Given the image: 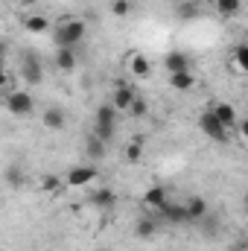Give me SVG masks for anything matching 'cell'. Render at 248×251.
Masks as SVG:
<instances>
[{
    "instance_id": "cell-1",
    "label": "cell",
    "mask_w": 248,
    "mask_h": 251,
    "mask_svg": "<svg viewBox=\"0 0 248 251\" xmlns=\"http://www.w3.org/2000/svg\"><path fill=\"white\" fill-rule=\"evenodd\" d=\"M114 126H117V111L111 108V102H105V105L97 108L94 131H91V134H97L102 143H111V140H114Z\"/></svg>"
},
{
    "instance_id": "cell-2",
    "label": "cell",
    "mask_w": 248,
    "mask_h": 251,
    "mask_svg": "<svg viewBox=\"0 0 248 251\" xmlns=\"http://www.w3.org/2000/svg\"><path fill=\"white\" fill-rule=\"evenodd\" d=\"M85 32H88V26H85V21H64V24H59V29H56V44L59 47H76L82 38H85Z\"/></svg>"
},
{
    "instance_id": "cell-3",
    "label": "cell",
    "mask_w": 248,
    "mask_h": 251,
    "mask_svg": "<svg viewBox=\"0 0 248 251\" xmlns=\"http://www.w3.org/2000/svg\"><path fill=\"white\" fill-rule=\"evenodd\" d=\"M198 126H201V131H204L210 140H216V143H225V140H228V128L216 120V114H213L210 108H207V111H201Z\"/></svg>"
},
{
    "instance_id": "cell-4",
    "label": "cell",
    "mask_w": 248,
    "mask_h": 251,
    "mask_svg": "<svg viewBox=\"0 0 248 251\" xmlns=\"http://www.w3.org/2000/svg\"><path fill=\"white\" fill-rule=\"evenodd\" d=\"M6 108H9L15 117H24V114H29V111L35 108V100H32V94H26V91H15V94H9V100H6Z\"/></svg>"
},
{
    "instance_id": "cell-5",
    "label": "cell",
    "mask_w": 248,
    "mask_h": 251,
    "mask_svg": "<svg viewBox=\"0 0 248 251\" xmlns=\"http://www.w3.org/2000/svg\"><path fill=\"white\" fill-rule=\"evenodd\" d=\"M21 76H24L29 85H41L44 67H41V59H38L35 53H26V56H24V62H21Z\"/></svg>"
},
{
    "instance_id": "cell-6",
    "label": "cell",
    "mask_w": 248,
    "mask_h": 251,
    "mask_svg": "<svg viewBox=\"0 0 248 251\" xmlns=\"http://www.w3.org/2000/svg\"><path fill=\"white\" fill-rule=\"evenodd\" d=\"M134 88H128V85H117L114 88V94H111V108L120 114V111H128V105L134 102Z\"/></svg>"
},
{
    "instance_id": "cell-7",
    "label": "cell",
    "mask_w": 248,
    "mask_h": 251,
    "mask_svg": "<svg viewBox=\"0 0 248 251\" xmlns=\"http://www.w3.org/2000/svg\"><path fill=\"white\" fill-rule=\"evenodd\" d=\"M210 111L216 114V120L225 126L228 131H231V128H237V123H240V117H237V108H234L231 102H216Z\"/></svg>"
},
{
    "instance_id": "cell-8",
    "label": "cell",
    "mask_w": 248,
    "mask_h": 251,
    "mask_svg": "<svg viewBox=\"0 0 248 251\" xmlns=\"http://www.w3.org/2000/svg\"><path fill=\"white\" fill-rule=\"evenodd\" d=\"M94 176H97V170L94 167H73L70 173H67V184L70 187H85V184H91L94 181Z\"/></svg>"
},
{
    "instance_id": "cell-9",
    "label": "cell",
    "mask_w": 248,
    "mask_h": 251,
    "mask_svg": "<svg viewBox=\"0 0 248 251\" xmlns=\"http://www.w3.org/2000/svg\"><path fill=\"white\" fill-rule=\"evenodd\" d=\"M64 126H67V114H64L59 105H53V108L44 111V128L47 131H62Z\"/></svg>"
},
{
    "instance_id": "cell-10",
    "label": "cell",
    "mask_w": 248,
    "mask_h": 251,
    "mask_svg": "<svg viewBox=\"0 0 248 251\" xmlns=\"http://www.w3.org/2000/svg\"><path fill=\"white\" fill-rule=\"evenodd\" d=\"M184 210H187V222H198L201 216H207V201L201 196H193L184 201Z\"/></svg>"
},
{
    "instance_id": "cell-11",
    "label": "cell",
    "mask_w": 248,
    "mask_h": 251,
    "mask_svg": "<svg viewBox=\"0 0 248 251\" xmlns=\"http://www.w3.org/2000/svg\"><path fill=\"white\" fill-rule=\"evenodd\" d=\"M105 152H108V143H102L97 134H88V137H85V155H88L91 161H102Z\"/></svg>"
},
{
    "instance_id": "cell-12",
    "label": "cell",
    "mask_w": 248,
    "mask_h": 251,
    "mask_svg": "<svg viewBox=\"0 0 248 251\" xmlns=\"http://www.w3.org/2000/svg\"><path fill=\"white\" fill-rule=\"evenodd\" d=\"M155 231H158V219H155V216H140V219L134 222V237H140V240L155 237Z\"/></svg>"
},
{
    "instance_id": "cell-13",
    "label": "cell",
    "mask_w": 248,
    "mask_h": 251,
    "mask_svg": "<svg viewBox=\"0 0 248 251\" xmlns=\"http://www.w3.org/2000/svg\"><path fill=\"white\" fill-rule=\"evenodd\" d=\"M143 201H146L149 207H155V210H161V207H164V204L170 201V196H167V190H164V187H158V184H155V187H149V190H146V196H143Z\"/></svg>"
},
{
    "instance_id": "cell-14",
    "label": "cell",
    "mask_w": 248,
    "mask_h": 251,
    "mask_svg": "<svg viewBox=\"0 0 248 251\" xmlns=\"http://www.w3.org/2000/svg\"><path fill=\"white\" fill-rule=\"evenodd\" d=\"M170 85H173L175 91H190V88H196V76H193L190 70H178V73H170Z\"/></svg>"
},
{
    "instance_id": "cell-15",
    "label": "cell",
    "mask_w": 248,
    "mask_h": 251,
    "mask_svg": "<svg viewBox=\"0 0 248 251\" xmlns=\"http://www.w3.org/2000/svg\"><path fill=\"white\" fill-rule=\"evenodd\" d=\"M167 222H187V210H184V204H173V201H167L161 210H158Z\"/></svg>"
},
{
    "instance_id": "cell-16",
    "label": "cell",
    "mask_w": 248,
    "mask_h": 251,
    "mask_svg": "<svg viewBox=\"0 0 248 251\" xmlns=\"http://www.w3.org/2000/svg\"><path fill=\"white\" fill-rule=\"evenodd\" d=\"M56 64H59V70L70 73V70L76 67V53H73L70 47H59V53H56Z\"/></svg>"
},
{
    "instance_id": "cell-17",
    "label": "cell",
    "mask_w": 248,
    "mask_h": 251,
    "mask_svg": "<svg viewBox=\"0 0 248 251\" xmlns=\"http://www.w3.org/2000/svg\"><path fill=\"white\" fill-rule=\"evenodd\" d=\"M91 201L97 204V207H114V201H117V196H114V190H108V187H102V190H97L94 196H91Z\"/></svg>"
},
{
    "instance_id": "cell-18",
    "label": "cell",
    "mask_w": 248,
    "mask_h": 251,
    "mask_svg": "<svg viewBox=\"0 0 248 251\" xmlns=\"http://www.w3.org/2000/svg\"><path fill=\"white\" fill-rule=\"evenodd\" d=\"M240 9H243V0H216V12L225 15V18L240 15Z\"/></svg>"
},
{
    "instance_id": "cell-19",
    "label": "cell",
    "mask_w": 248,
    "mask_h": 251,
    "mask_svg": "<svg viewBox=\"0 0 248 251\" xmlns=\"http://www.w3.org/2000/svg\"><path fill=\"white\" fill-rule=\"evenodd\" d=\"M164 64H167V70H170V73L190 70V62H187V56H181V53H170V56L164 59Z\"/></svg>"
},
{
    "instance_id": "cell-20",
    "label": "cell",
    "mask_w": 248,
    "mask_h": 251,
    "mask_svg": "<svg viewBox=\"0 0 248 251\" xmlns=\"http://www.w3.org/2000/svg\"><path fill=\"white\" fill-rule=\"evenodd\" d=\"M24 26H26L29 32H47V29H50V21H47L44 15H29V18L24 21Z\"/></svg>"
},
{
    "instance_id": "cell-21",
    "label": "cell",
    "mask_w": 248,
    "mask_h": 251,
    "mask_svg": "<svg viewBox=\"0 0 248 251\" xmlns=\"http://www.w3.org/2000/svg\"><path fill=\"white\" fill-rule=\"evenodd\" d=\"M128 67H131V76H137V79H143L146 73H149V62L143 59V56H131V62H128Z\"/></svg>"
},
{
    "instance_id": "cell-22",
    "label": "cell",
    "mask_w": 248,
    "mask_h": 251,
    "mask_svg": "<svg viewBox=\"0 0 248 251\" xmlns=\"http://www.w3.org/2000/svg\"><path fill=\"white\" fill-rule=\"evenodd\" d=\"M146 111H149L146 100H143V97H134V102L128 105V114H131V117H146Z\"/></svg>"
},
{
    "instance_id": "cell-23",
    "label": "cell",
    "mask_w": 248,
    "mask_h": 251,
    "mask_svg": "<svg viewBox=\"0 0 248 251\" xmlns=\"http://www.w3.org/2000/svg\"><path fill=\"white\" fill-rule=\"evenodd\" d=\"M198 228H201V231H204L207 237H213V234L219 231V222H216V219H213V216L207 213V216H201V219H198Z\"/></svg>"
},
{
    "instance_id": "cell-24",
    "label": "cell",
    "mask_w": 248,
    "mask_h": 251,
    "mask_svg": "<svg viewBox=\"0 0 248 251\" xmlns=\"http://www.w3.org/2000/svg\"><path fill=\"white\" fill-rule=\"evenodd\" d=\"M38 187H41V190H47V193H56V190H62V181H59L56 176H41Z\"/></svg>"
},
{
    "instance_id": "cell-25",
    "label": "cell",
    "mask_w": 248,
    "mask_h": 251,
    "mask_svg": "<svg viewBox=\"0 0 248 251\" xmlns=\"http://www.w3.org/2000/svg\"><path fill=\"white\" fill-rule=\"evenodd\" d=\"M111 12H114L117 18H125V15L131 12V0H111Z\"/></svg>"
},
{
    "instance_id": "cell-26",
    "label": "cell",
    "mask_w": 248,
    "mask_h": 251,
    "mask_svg": "<svg viewBox=\"0 0 248 251\" xmlns=\"http://www.w3.org/2000/svg\"><path fill=\"white\" fill-rule=\"evenodd\" d=\"M21 181H24V173H21L18 167H9V170H6V184H12V187H21Z\"/></svg>"
},
{
    "instance_id": "cell-27",
    "label": "cell",
    "mask_w": 248,
    "mask_h": 251,
    "mask_svg": "<svg viewBox=\"0 0 248 251\" xmlns=\"http://www.w3.org/2000/svg\"><path fill=\"white\" fill-rule=\"evenodd\" d=\"M246 56H248V47L246 44H240V47L234 50V62H237V70H240V73L246 70Z\"/></svg>"
},
{
    "instance_id": "cell-28",
    "label": "cell",
    "mask_w": 248,
    "mask_h": 251,
    "mask_svg": "<svg viewBox=\"0 0 248 251\" xmlns=\"http://www.w3.org/2000/svg\"><path fill=\"white\" fill-rule=\"evenodd\" d=\"M140 155H143V146L134 140V143H128V149H125V158L128 161H140Z\"/></svg>"
},
{
    "instance_id": "cell-29",
    "label": "cell",
    "mask_w": 248,
    "mask_h": 251,
    "mask_svg": "<svg viewBox=\"0 0 248 251\" xmlns=\"http://www.w3.org/2000/svg\"><path fill=\"white\" fill-rule=\"evenodd\" d=\"M3 62H6V44L0 41V67H3Z\"/></svg>"
},
{
    "instance_id": "cell-30",
    "label": "cell",
    "mask_w": 248,
    "mask_h": 251,
    "mask_svg": "<svg viewBox=\"0 0 248 251\" xmlns=\"http://www.w3.org/2000/svg\"><path fill=\"white\" fill-rule=\"evenodd\" d=\"M6 82H9V76H6V70H3V67H0V88H3V85H6Z\"/></svg>"
},
{
    "instance_id": "cell-31",
    "label": "cell",
    "mask_w": 248,
    "mask_h": 251,
    "mask_svg": "<svg viewBox=\"0 0 248 251\" xmlns=\"http://www.w3.org/2000/svg\"><path fill=\"white\" fill-rule=\"evenodd\" d=\"M173 3H178V6H184V3H190V0H173Z\"/></svg>"
},
{
    "instance_id": "cell-32",
    "label": "cell",
    "mask_w": 248,
    "mask_h": 251,
    "mask_svg": "<svg viewBox=\"0 0 248 251\" xmlns=\"http://www.w3.org/2000/svg\"><path fill=\"white\" fill-rule=\"evenodd\" d=\"M15 3H18V0H15Z\"/></svg>"
}]
</instances>
